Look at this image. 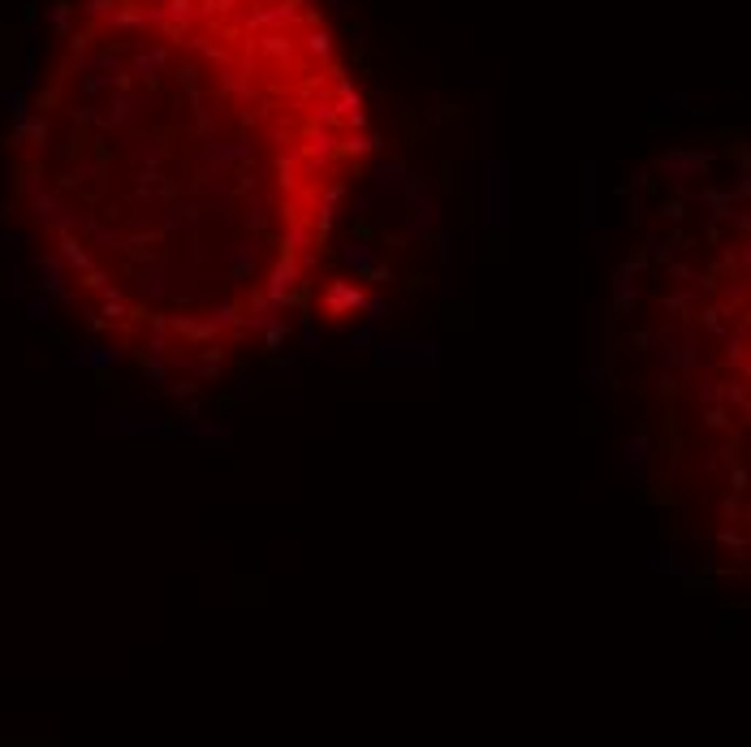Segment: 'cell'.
<instances>
[{
  "label": "cell",
  "mask_w": 751,
  "mask_h": 747,
  "mask_svg": "<svg viewBox=\"0 0 751 747\" xmlns=\"http://www.w3.org/2000/svg\"><path fill=\"white\" fill-rule=\"evenodd\" d=\"M708 169H713V151H669V156H661V165H657V173H661L678 195H686V199H691L686 178H704Z\"/></svg>",
  "instance_id": "obj_1"
},
{
  "label": "cell",
  "mask_w": 751,
  "mask_h": 747,
  "mask_svg": "<svg viewBox=\"0 0 751 747\" xmlns=\"http://www.w3.org/2000/svg\"><path fill=\"white\" fill-rule=\"evenodd\" d=\"M376 363L380 367H437L441 354L432 342H423V346H376Z\"/></svg>",
  "instance_id": "obj_2"
},
{
  "label": "cell",
  "mask_w": 751,
  "mask_h": 747,
  "mask_svg": "<svg viewBox=\"0 0 751 747\" xmlns=\"http://www.w3.org/2000/svg\"><path fill=\"white\" fill-rule=\"evenodd\" d=\"M484 199H488V229L505 234V165H488V182H484Z\"/></svg>",
  "instance_id": "obj_3"
},
{
  "label": "cell",
  "mask_w": 751,
  "mask_h": 747,
  "mask_svg": "<svg viewBox=\"0 0 751 747\" xmlns=\"http://www.w3.org/2000/svg\"><path fill=\"white\" fill-rule=\"evenodd\" d=\"M324 311H329L333 320H346V315L363 311V290H358L354 281H333V285L324 290Z\"/></svg>",
  "instance_id": "obj_4"
},
{
  "label": "cell",
  "mask_w": 751,
  "mask_h": 747,
  "mask_svg": "<svg viewBox=\"0 0 751 747\" xmlns=\"http://www.w3.org/2000/svg\"><path fill=\"white\" fill-rule=\"evenodd\" d=\"M639 302V290H635V273H630V263H618V273H613V298H609V311L613 320H626Z\"/></svg>",
  "instance_id": "obj_5"
},
{
  "label": "cell",
  "mask_w": 751,
  "mask_h": 747,
  "mask_svg": "<svg viewBox=\"0 0 751 747\" xmlns=\"http://www.w3.org/2000/svg\"><path fill=\"white\" fill-rule=\"evenodd\" d=\"M169 70V52L165 48H138L134 52V65H130V74L134 78H143L147 82V91H155L160 87V74Z\"/></svg>",
  "instance_id": "obj_6"
},
{
  "label": "cell",
  "mask_w": 751,
  "mask_h": 747,
  "mask_svg": "<svg viewBox=\"0 0 751 747\" xmlns=\"http://www.w3.org/2000/svg\"><path fill=\"white\" fill-rule=\"evenodd\" d=\"M121 359H126V346H121V342H91V346H82L70 363L95 367V371H109V367H117Z\"/></svg>",
  "instance_id": "obj_7"
},
{
  "label": "cell",
  "mask_w": 751,
  "mask_h": 747,
  "mask_svg": "<svg viewBox=\"0 0 751 747\" xmlns=\"http://www.w3.org/2000/svg\"><path fill=\"white\" fill-rule=\"evenodd\" d=\"M255 242L259 238H251V242H242V246L229 251V285H246L255 277V263H259V246Z\"/></svg>",
  "instance_id": "obj_8"
},
{
  "label": "cell",
  "mask_w": 751,
  "mask_h": 747,
  "mask_svg": "<svg viewBox=\"0 0 751 747\" xmlns=\"http://www.w3.org/2000/svg\"><path fill=\"white\" fill-rule=\"evenodd\" d=\"M648 458H652V441H648V432H630L626 437V475L635 479V484H643V467H648Z\"/></svg>",
  "instance_id": "obj_9"
},
{
  "label": "cell",
  "mask_w": 751,
  "mask_h": 747,
  "mask_svg": "<svg viewBox=\"0 0 751 747\" xmlns=\"http://www.w3.org/2000/svg\"><path fill=\"white\" fill-rule=\"evenodd\" d=\"M138 290H143V298H165V294H173V290H169V277H165V268H160L155 259L138 263Z\"/></svg>",
  "instance_id": "obj_10"
},
{
  "label": "cell",
  "mask_w": 751,
  "mask_h": 747,
  "mask_svg": "<svg viewBox=\"0 0 751 747\" xmlns=\"http://www.w3.org/2000/svg\"><path fill=\"white\" fill-rule=\"evenodd\" d=\"M268 221H273V203H268L259 190H251L246 195V229H251V238H263Z\"/></svg>",
  "instance_id": "obj_11"
},
{
  "label": "cell",
  "mask_w": 751,
  "mask_h": 747,
  "mask_svg": "<svg viewBox=\"0 0 751 747\" xmlns=\"http://www.w3.org/2000/svg\"><path fill=\"white\" fill-rule=\"evenodd\" d=\"M380 147H385V138H380V134L350 130V138H341V143H337V156H376Z\"/></svg>",
  "instance_id": "obj_12"
},
{
  "label": "cell",
  "mask_w": 751,
  "mask_h": 747,
  "mask_svg": "<svg viewBox=\"0 0 751 747\" xmlns=\"http://www.w3.org/2000/svg\"><path fill=\"white\" fill-rule=\"evenodd\" d=\"M661 307L674 311L678 325H691V320H695V290L682 285V290H674V294H661Z\"/></svg>",
  "instance_id": "obj_13"
},
{
  "label": "cell",
  "mask_w": 751,
  "mask_h": 747,
  "mask_svg": "<svg viewBox=\"0 0 751 747\" xmlns=\"http://www.w3.org/2000/svg\"><path fill=\"white\" fill-rule=\"evenodd\" d=\"M730 315H734V302H717V307L695 311V320H700L713 337H725V333H730Z\"/></svg>",
  "instance_id": "obj_14"
},
{
  "label": "cell",
  "mask_w": 751,
  "mask_h": 747,
  "mask_svg": "<svg viewBox=\"0 0 751 747\" xmlns=\"http://www.w3.org/2000/svg\"><path fill=\"white\" fill-rule=\"evenodd\" d=\"M259 333H263V354H281L290 346V325H285L281 315H268Z\"/></svg>",
  "instance_id": "obj_15"
},
{
  "label": "cell",
  "mask_w": 751,
  "mask_h": 747,
  "mask_svg": "<svg viewBox=\"0 0 751 747\" xmlns=\"http://www.w3.org/2000/svg\"><path fill=\"white\" fill-rule=\"evenodd\" d=\"M337 259L346 263V268H354V277H363V273H367V268H371V263L380 259V255H376V246H367V242H350V246H341V255H337Z\"/></svg>",
  "instance_id": "obj_16"
},
{
  "label": "cell",
  "mask_w": 751,
  "mask_h": 747,
  "mask_svg": "<svg viewBox=\"0 0 751 747\" xmlns=\"http://www.w3.org/2000/svg\"><path fill=\"white\" fill-rule=\"evenodd\" d=\"M380 333H393V325H385V320H367V325H363L358 333H350V337H346V350H371Z\"/></svg>",
  "instance_id": "obj_17"
},
{
  "label": "cell",
  "mask_w": 751,
  "mask_h": 747,
  "mask_svg": "<svg viewBox=\"0 0 751 747\" xmlns=\"http://www.w3.org/2000/svg\"><path fill=\"white\" fill-rule=\"evenodd\" d=\"M307 246H315V234H311V225H298V221H290L285 225V234H281V251H307Z\"/></svg>",
  "instance_id": "obj_18"
},
{
  "label": "cell",
  "mask_w": 751,
  "mask_h": 747,
  "mask_svg": "<svg viewBox=\"0 0 751 747\" xmlns=\"http://www.w3.org/2000/svg\"><path fill=\"white\" fill-rule=\"evenodd\" d=\"M648 570H652V574H682V570H686V562H682V553H678V549H652Z\"/></svg>",
  "instance_id": "obj_19"
},
{
  "label": "cell",
  "mask_w": 751,
  "mask_h": 747,
  "mask_svg": "<svg viewBox=\"0 0 751 747\" xmlns=\"http://www.w3.org/2000/svg\"><path fill=\"white\" fill-rule=\"evenodd\" d=\"M186 138L190 143H212L216 138V117H212L207 109H194V121L186 126Z\"/></svg>",
  "instance_id": "obj_20"
},
{
  "label": "cell",
  "mask_w": 751,
  "mask_h": 747,
  "mask_svg": "<svg viewBox=\"0 0 751 747\" xmlns=\"http://www.w3.org/2000/svg\"><path fill=\"white\" fill-rule=\"evenodd\" d=\"M130 113H134V95H126V91H117V95H113V104H109V117H104V126H113V130H121V126L130 121Z\"/></svg>",
  "instance_id": "obj_21"
},
{
  "label": "cell",
  "mask_w": 751,
  "mask_h": 747,
  "mask_svg": "<svg viewBox=\"0 0 751 747\" xmlns=\"http://www.w3.org/2000/svg\"><path fill=\"white\" fill-rule=\"evenodd\" d=\"M307 151H311V156H324V160H337V138H333V130L315 126L311 138H307Z\"/></svg>",
  "instance_id": "obj_22"
},
{
  "label": "cell",
  "mask_w": 751,
  "mask_h": 747,
  "mask_svg": "<svg viewBox=\"0 0 751 747\" xmlns=\"http://www.w3.org/2000/svg\"><path fill=\"white\" fill-rule=\"evenodd\" d=\"M721 342H725V363L742 371V367H747V337H742V329H730Z\"/></svg>",
  "instance_id": "obj_23"
},
{
  "label": "cell",
  "mask_w": 751,
  "mask_h": 747,
  "mask_svg": "<svg viewBox=\"0 0 751 747\" xmlns=\"http://www.w3.org/2000/svg\"><path fill=\"white\" fill-rule=\"evenodd\" d=\"M61 259L70 263L74 273H87V268H91V255H87V251L78 246V238H70V234L61 238Z\"/></svg>",
  "instance_id": "obj_24"
},
{
  "label": "cell",
  "mask_w": 751,
  "mask_h": 747,
  "mask_svg": "<svg viewBox=\"0 0 751 747\" xmlns=\"http://www.w3.org/2000/svg\"><path fill=\"white\" fill-rule=\"evenodd\" d=\"M138 367H143V376H147L151 385H160V389L169 385V363H165V359H151V354L138 350Z\"/></svg>",
  "instance_id": "obj_25"
},
{
  "label": "cell",
  "mask_w": 751,
  "mask_h": 747,
  "mask_svg": "<svg viewBox=\"0 0 751 747\" xmlns=\"http://www.w3.org/2000/svg\"><path fill=\"white\" fill-rule=\"evenodd\" d=\"M165 156H169V134H165V130H155V134L147 138V147L138 151V160H143V165H160Z\"/></svg>",
  "instance_id": "obj_26"
},
{
  "label": "cell",
  "mask_w": 751,
  "mask_h": 747,
  "mask_svg": "<svg viewBox=\"0 0 751 747\" xmlns=\"http://www.w3.org/2000/svg\"><path fill=\"white\" fill-rule=\"evenodd\" d=\"M738 449H742V441H738V432H730L717 449H713V458H708V467H730V462H738Z\"/></svg>",
  "instance_id": "obj_27"
},
{
  "label": "cell",
  "mask_w": 751,
  "mask_h": 747,
  "mask_svg": "<svg viewBox=\"0 0 751 747\" xmlns=\"http://www.w3.org/2000/svg\"><path fill=\"white\" fill-rule=\"evenodd\" d=\"M207 320L225 333V329H238V325H242V311H238V302H216V311H212Z\"/></svg>",
  "instance_id": "obj_28"
},
{
  "label": "cell",
  "mask_w": 751,
  "mask_h": 747,
  "mask_svg": "<svg viewBox=\"0 0 751 747\" xmlns=\"http://www.w3.org/2000/svg\"><path fill=\"white\" fill-rule=\"evenodd\" d=\"M277 186H281L285 195H294V190H298V165H294V160H290L285 151L277 156Z\"/></svg>",
  "instance_id": "obj_29"
},
{
  "label": "cell",
  "mask_w": 751,
  "mask_h": 747,
  "mask_svg": "<svg viewBox=\"0 0 751 747\" xmlns=\"http://www.w3.org/2000/svg\"><path fill=\"white\" fill-rule=\"evenodd\" d=\"M713 540L721 545V549H730L734 557H747V536L742 531H734V527H721V531H713Z\"/></svg>",
  "instance_id": "obj_30"
},
{
  "label": "cell",
  "mask_w": 751,
  "mask_h": 747,
  "mask_svg": "<svg viewBox=\"0 0 751 747\" xmlns=\"http://www.w3.org/2000/svg\"><path fill=\"white\" fill-rule=\"evenodd\" d=\"M704 423L717 428V432H725V428H734V415H730L725 402H713V406H704Z\"/></svg>",
  "instance_id": "obj_31"
},
{
  "label": "cell",
  "mask_w": 751,
  "mask_h": 747,
  "mask_svg": "<svg viewBox=\"0 0 751 747\" xmlns=\"http://www.w3.org/2000/svg\"><path fill=\"white\" fill-rule=\"evenodd\" d=\"M682 583H686V592H713V570L700 566V570H682Z\"/></svg>",
  "instance_id": "obj_32"
},
{
  "label": "cell",
  "mask_w": 751,
  "mask_h": 747,
  "mask_svg": "<svg viewBox=\"0 0 751 747\" xmlns=\"http://www.w3.org/2000/svg\"><path fill=\"white\" fill-rule=\"evenodd\" d=\"M307 48H311V57H324V61H329V57H333V35H329V31H311V35H307Z\"/></svg>",
  "instance_id": "obj_33"
},
{
  "label": "cell",
  "mask_w": 751,
  "mask_h": 747,
  "mask_svg": "<svg viewBox=\"0 0 751 747\" xmlns=\"http://www.w3.org/2000/svg\"><path fill=\"white\" fill-rule=\"evenodd\" d=\"M263 376H268V371H251V367H238V371H234V385H238V398H246V393H251V389H255V385H259Z\"/></svg>",
  "instance_id": "obj_34"
},
{
  "label": "cell",
  "mask_w": 751,
  "mask_h": 747,
  "mask_svg": "<svg viewBox=\"0 0 751 747\" xmlns=\"http://www.w3.org/2000/svg\"><path fill=\"white\" fill-rule=\"evenodd\" d=\"M661 217H665L669 225H678V221L686 217V195H674V199H661Z\"/></svg>",
  "instance_id": "obj_35"
},
{
  "label": "cell",
  "mask_w": 751,
  "mask_h": 747,
  "mask_svg": "<svg viewBox=\"0 0 751 747\" xmlns=\"http://www.w3.org/2000/svg\"><path fill=\"white\" fill-rule=\"evenodd\" d=\"M721 393H725V381H717V376H704V381H700V406L721 402Z\"/></svg>",
  "instance_id": "obj_36"
},
{
  "label": "cell",
  "mask_w": 751,
  "mask_h": 747,
  "mask_svg": "<svg viewBox=\"0 0 751 747\" xmlns=\"http://www.w3.org/2000/svg\"><path fill=\"white\" fill-rule=\"evenodd\" d=\"M363 281H376V285H393V281H398V273L389 268V263H380V259H376L371 268L363 273Z\"/></svg>",
  "instance_id": "obj_37"
},
{
  "label": "cell",
  "mask_w": 751,
  "mask_h": 747,
  "mask_svg": "<svg viewBox=\"0 0 751 747\" xmlns=\"http://www.w3.org/2000/svg\"><path fill=\"white\" fill-rule=\"evenodd\" d=\"M91 238H95L99 246H109V251H117V246H121V234H117V229H109V225H95V221H91Z\"/></svg>",
  "instance_id": "obj_38"
},
{
  "label": "cell",
  "mask_w": 751,
  "mask_h": 747,
  "mask_svg": "<svg viewBox=\"0 0 751 747\" xmlns=\"http://www.w3.org/2000/svg\"><path fill=\"white\" fill-rule=\"evenodd\" d=\"M665 268H669V277H674V281H682V285H695V281H700V273L686 268V263H678V259H669Z\"/></svg>",
  "instance_id": "obj_39"
},
{
  "label": "cell",
  "mask_w": 751,
  "mask_h": 747,
  "mask_svg": "<svg viewBox=\"0 0 751 747\" xmlns=\"http://www.w3.org/2000/svg\"><path fill=\"white\" fill-rule=\"evenodd\" d=\"M458 113H462L458 104H445V99H437V104H432V121H437V126H445V121H458Z\"/></svg>",
  "instance_id": "obj_40"
},
{
  "label": "cell",
  "mask_w": 751,
  "mask_h": 747,
  "mask_svg": "<svg viewBox=\"0 0 751 747\" xmlns=\"http://www.w3.org/2000/svg\"><path fill=\"white\" fill-rule=\"evenodd\" d=\"M630 190H635V195H657V178L639 169V173H630Z\"/></svg>",
  "instance_id": "obj_41"
},
{
  "label": "cell",
  "mask_w": 751,
  "mask_h": 747,
  "mask_svg": "<svg viewBox=\"0 0 751 747\" xmlns=\"http://www.w3.org/2000/svg\"><path fill=\"white\" fill-rule=\"evenodd\" d=\"M177 221H182L190 234H194V229H199V221H203V207H199V203H186V207L177 212Z\"/></svg>",
  "instance_id": "obj_42"
},
{
  "label": "cell",
  "mask_w": 751,
  "mask_h": 747,
  "mask_svg": "<svg viewBox=\"0 0 751 747\" xmlns=\"http://www.w3.org/2000/svg\"><path fill=\"white\" fill-rule=\"evenodd\" d=\"M130 203H134V207H155V186L138 182V186H134V195H130Z\"/></svg>",
  "instance_id": "obj_43"
},
{
  "label": "cell",
  "mask_w": 751,
  "mask_h": 747,
  "mask_svg": "<svg viewBox=\"0 0 751 747\" xmlns=\"http://www.w3.org/2000/svg\"><path fill=\"white\" fill-rule=\"evenodd\" d=\"M165 393H173L177 402H186V398H199V381H177V385H165Z\"/></svg>",
  "instance_id": "obj_44"
},
{
  "label": "cell",
  "mask_w": 751,
  "mask_h": 747,
  "mask_svg": "<svg viewBox=\"0 0 751 747\" xmlns=\"http://www.w3.org/2000/svg\"><path fill=\"white\" fill-rule=\"evenodd\" d=\"M311 121H315V126H333V121H337V104H315V109H311Z\"/></svg>",
  "instance_id": "obj_45"
},
{
  "label": "cell",
  "mask_w": 751,
  "mask_h": 747,
  "mask_svg": "<svg viewBox=\"0 0 751 747\" xmlns=\"http://www.w3.org/2000/svg\"><path fill=\"white\" fill-rule=\"evenodd\" d=\"M363 311H367V320H385V298L380 294H363Z\"/></svg>",
  "instance_id": "obj_46"
},
{
  "label": "cell",
  "mask_w": 751,
  "mask_h": 747,
  "mask_svg": "<svg viewBox=\"0 0 751 747\" xmlns=\"http://www.w3.org/2000/svg\"><path fill=\"white\" fill-rule=\"evenodd\" d=\"M263 52H273V57H290V39H285V35H268V39H263Z\"/></svg>",
  "instance_id": "obj_47"
},
{
  "label": "cell",
  "mask_w": 751,
  "mask_h": 747,
  "mask_svg": "<svg viewBox=\"0 0 751 747\" xmlns=\"http://www.w3.org/2000/svg\"><path fill=\"white\" fill-rule=\"evenodd\" d=\"M415 35H419L427 48H437V43H441V39H437V35H441V31H437V22H419V26H415Z\"/></svg>",
  "instance_id": "obj_48"
},
{
  "label": "cell",
  "mask_w": 751,
  "mask_h": 747,
  "mask_svg": "<svg viewBox=\"0 0 751 747\" xmlns=\"http://www.w3.org/2000/svg\"><path fill=\"white\" fill-rule=\"evenodd\" d=\"M730 489H734V493L747 489V467H742V462H730Z\"/></svg>",
  "instance_id": "obj_49"
},
{
  "label": "cell",
  "mask_w": 751,
  "mask_h": 747,
  "mask_svg": "<svg viewBox=\"0 0 751 747\" xmlns=\"http://www.w3.org/2000/svg\"><path fill=\"white\" fill-rule=\"evenodd\" d=\"M721 514H725V523H742V506H738V493H734V497H725Z\"/></svg>",
  "instance_id": "obj_50"
},
{
  "label": "cell",
  "mask_w": 751,
  "mask_h": 747,
  "mask_svg": "<svg viewBox=\"0 0 751 747\" xmlns=\"http://www.w3.org/2000/svg\"><path fill=\"white\" fill-rule=\"evenodd\" d=\"M630 346H635V350H652V346H657V329H643V333H635V337H630Z\"/></svg>",
  "instance_id": "obj_51"
},
{
  "label": "cell",
  "mask_w": 751,
  "mask_h": 747,
  "mask_svg": "<svg viewBox=\"0 0 751 747\" xmlns=\"http://www.w3.org/2000/svg\"><path fill=\"white\" fill-rule=\"evenodd\" d=\"M583 376H587V381H592L596 389H605V381H609V367H605V363H596V367H587V371H583Z\"/></svg>",
  "instance_id": "obj_52"
},
{
  "label": "cell",
  "mask_w": 751,
  "mask_h": 747,
  "mask_svg": "<svg viewBox=\"0 0 751 747\" xmlns=\"http://www.w3.org/2000/svg\"><path fill=\"white\" fill-rule=\"evenodd\" d=\"M678 389H682V381H678V376H674V371L665 367V376H661V398H674Z\"/></svg>",
  "instance_id": "obj_53"
},
{
  "label": "cell",
  "mask_w": 751,
  "mask_h": 747,
  "mask_svg": "<svg viewBox=\"0 0 751 747\" xmlns=\"http://www.w3.org/2000/svg\"><path fill=\"white\" fill-rule=\"evenodd\" d=\"M199 415H203V402H194V398H186V406H182V415H177V419H182V423H194Z\"/></svg>",
  "instance_id": "obj_54"
},
{
  "label": "cell",
  "mask_w": 751,
  "mask_h": 747,
  "mask_svg": "<svg viewBox=\"0 0 751 747\" xmlns=\"http://www.w3.org/2000/svg\"><path fill=\"white\" fill-rule=\"evenodd\" d=\"M35 203H39V212H43L48 221H52V217H57V212H61V207H57V199H52V195H39Z\"/></svg>",
  "instance_id": "obj_55"
},
{
  "label": "cell",
  "mask_w": 751,
  "mask_h": 747,
  "mask_svg": "<svg viewBox=\"0 0 751 747\" xmlns=\"http://www.w3.org/2000/svg\"><path fill=\"white\" fill-rule=\"evenodd\" d=\"M87 285H91V290H104V285H109V277H104L95 263H91V268H87Z\"/></svg>",
  "instance_id": "obj_56"
},
{
  "label": "cell",
  "mask_w": 751,
  "mask_h": 747,
  "mask_svg": "<svg viewBox=\"0 0 751 747\" xmlns=\"http://www.w3.org/2000/svg\"><path fill=\"white\" fill-rule=\"evenodd\" d=\"M427 285V277L423 273H415V277H406V290H423Z\"/></svg>",
  "instance_id": "obj_57"
},
{
  "label": "cell",
  "mask_w": 751,
  "mask_h": 747,
  "mask_svg": "<svg viewBox=\"0 0 751 747\" xmlns=\"http://www.w3.org/2000/svg\"><path fill=\"white\" fill-rule=\"evenodd\" d=\"M212 410H221V415H225V410H234V398H216V402H212Z\"/></svg>",
  "instance_id": "obj_58"
},
{
  "label": "cell",
  "mask_w": 751,
  "mask_h": 747,
  "mask_svg": "<svg viewBox=\"0 0 751 747\" xmlns=\"http://www.w3.org/2000/svg\"><path fill=\"white\" fill-rule=\"evenodd\" d=\"M341 5H346V0H329V9H341Z\"/></svg>",
  "instance_id": "obj_59"
}]
</instances>
